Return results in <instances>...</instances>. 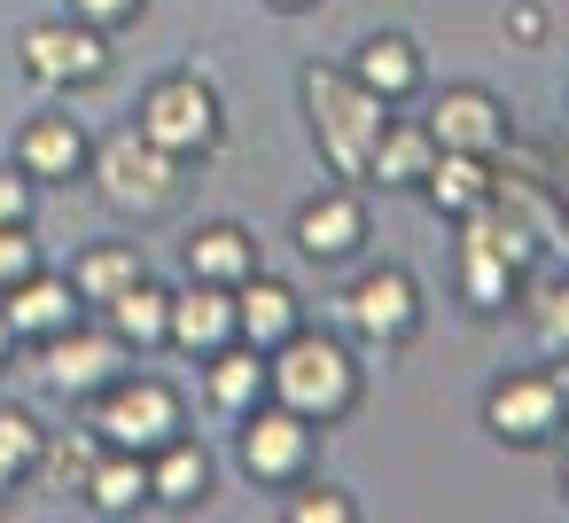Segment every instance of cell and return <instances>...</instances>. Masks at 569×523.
I'll use <instances>...</instances> for the list:
<instances>
[{
	"label": "cell",
	"mask_w": 569,
	"mask_h": 523,
	"mask_svg": "<svg viewBox=\"0 0 569 523\" xmlns=\"http://www.w3.org/2000/svg\"><path fill=\"white\" fill-rule=\"evenodd\" d=\"M266 398L289 406V414H305L312 430H336V422L359 414V398H367V367H359V352H351L343 336H328V328L305 320L289 344L266 352Z\"/></svg>",
	"instance_id": "6da1fadb"
},
{
	"label": "cell",
	"mask_w": 569,
	"mask_h": 523,
	"mask_svg": "<svg viewBox=\"0 0 569 523\" xmlns=\"http://www.w3.org/2000/svg\"><path fill=\"white\" fill-rule=\"evenodd\" d=\"M297 102H305V126H312V149H320L328 180H359L367 188V157H375V134H382L390 102H375L343 63H305L297 71Z\"/></svg>",
	"instance_id": "7a4b0ae2"
},
{
	"label": "cell",
	"mask_w": 569,
	"mask_h": 523,
	"mask_svg": "<svg viewBox=\"0 0 569 523\" xmlns=\"http://www.w3.org/2000/svg\"><path fill=\"white\" fill-rule=\"evenodd\" d=\"M133 134L157 141V149L180 157V165H211V157L227 149V102H219V87H211L203 71H164V79L141 87Z\"/></svg>",
	"instance_id": "3957f363"
},
{
	"label": "cell",
	"mask_w": 569,
	"mask_h": 523,
	"mask_svg": "<svg viewBox=\"0 0 569 523\" xmlns=\"http://www.w3.org/2000/svg\"><path fill=\"white\" fill-rule=\"evenodd\" d=\"M118 40L110 32H94V24H79V17H32L24 32H17V71L40 87V95H94V87H110V71H118V56H110Z\"/></svg>",
	"instance_id": "277c9868"
},
{
	"label": "cell",
	"mask_w": 569,
	"mask_h": 523,
	"mask_svg": "<svg viewBox=\"0 0 569 523\" xmlns=\"http://www.w3.org/2000/svg\"><path fill=\"white\" fill-rule=\"evenodd\" d=\"M79 422H87L102 445H118V453H157L164 437L188 430V398H180L172 375H141V367H126L110 391H94V398L79 406Z\"/></svg>",
	"instance_id": "5b68a950"
},
{
	"label": "cell",
	"mask_w": 569,
	"mask_h": 523,
	"mask_svg": "<svg viewBox=\"0 0 569 523\" xmlns=\"http://www.w3.org/2000/svg\"><path fill=\"white\" fill-rule=\"evenodd\" d=\"M87 180H94V196H102L118 219H164V211L180 204V188H188V165L164 157L157 141H141V134L126 126V134L94 141Z\"/></svg>",
	"instance_id": "8992f818"
},
{
	"label": "cell",
	"mask_w": 569,
	"mask_h": 523,
	"mask_svg": "<svg viewBox=\"0 0 569 523\" xmlns=\"http://www.w3.org/2000/svg\"><path fill=\"white\" fill-rule=\"evenodd\" d=\"M234 468L258 484V492H289L320 468V430L273 398H258L242 422H234Z\"/></svg>",
	"instance_id": "52a82bcc"
},
{
	"label": "cell",
	"mask_w": 569,
	"mask_h": 523,
	"mask_svg": "<svg viewBox=\"0 0 569 523\" xmlns=\"http://www.w3.org/2000/svg\"><path fill=\"white\" fill-rule=\"evenodd\" d=\"M421 320H429V297H421V282L406 274V266H367L351 289H343V328L367 344V352H406L413 336H421Z\"/></svg>",
	"instance_id": "ba28073f"
},
{
	"label": "cell",
	"mask_w": 569,
	"mask_h": 523,
	"mask_svg": "<svg viewBox=\"0 0 569 523\" xmlns=\"http://www.w3.org/2000/svg\"><path fill=\"white\" fill-rule=\"evenodd\" d=\"M126 367H133V344H126L110 320H94V313L40 344V383H48L63 406H87V398H94V391H110Z\"/></svg>",
	"instance_id": "9c48e42d"
},
{
	"label": "cell",
	"mask_w": 569,
	"mask_h": 523,
	"mask_svg": "<svg viewBox=\"0 0 569 523\" xmlns=\"http://www.w3.org/2000/svg\"><path fill=\"white\" fill-rule=\"evenodd\" d=\"M483 430L507 445V453H538L569 430V406H561V383L553 367H515L483 391Z\"/></svg>",
	"instance_id": "30bf717a"
},
{
	"label": "cell",
	"mask_w": 569,
	"mask_h": 523,
	"mask_svg": "<svg viewBox=\"0 0 569 523\" xmlns=\"http://www.w3.org/2000/svg\"><path fill=\"white\" fill-rule=\"evenodd\" d=\"M367 188L359 180H328L320 196H305L297 204V219H289V243L312 258V266H351L359 250H367Z\"/></svg>",
	"instance_id": "8fae6325"
},
{
	"label": "cell",
	"mask_w": 569,
	"mask_h": 523,
	"mask_svg": "<svg viewBox=\"0 0 569 523\" xmlns=\"http://www.w3.org/2000/svg\"><path fill=\"white\" fill-rule=\"evenodd\" d=\"M421 126H429L437 149H468V157H507L515 149V118H507V102L491 87H445V95H429Z\"/></svg>",
	"instance_id": "7c38bea8"
},
{
	"label": "cell",
	"mask_w": 569,
	"mask_h": 523,
	"mask_svg": "<svg viewBox=\"0 0 569 523\" xmlns=\"http://www.w3.org/2000/svg\"><path fill=\"white\" fill-rule=\"evenodd\" d=\"M40 188H71V180H87V165H94V134H87V118H71L63 110V95L48 102V110H32L24 126H17V149H9Z\"/></svg>",
	"instance_id": "4fadbf2b"
},
{
	"label": "cell",
	"mask_w": 569,
	"mask_h": 523,
	"mask_svg": "<svg viewBox=\"0 0 569 523\" xmlns=\"http://www.w3.org/2000/svg\"><path fill=\"white\" fill-rule=\"evenodd\" d=\"M522 266L476 227V219H460V243H452V289H460V305L476 313V320H499V313H515L522 305Z\"/></svg>",
	"instance_id": "5bb4252c"
},
{
	"label": "cell",
	"mask_w": 569,
	"mask_h": 523,
	"mask_svg": "<svg viewBox=\"0 0 569 523\" xmlns=\"http://www.w3.org/2000/svg\"><path fill=\"white\" fill-rule=\"evenodd\" d=\"M211 492H219V453H211L196 430H180V437H164V445L149 453V507L196 515Z\"/></svg>",
	"instance_id": "9a60e30c"
},
{
	"label": "cell",
	"mask_w": 569,
	"mask_h": 523,
	"mask_svg": "<svg viewBox=\"0 0 569 523\" xmlns=\"http://www.w3.org/2000/svg\"><path fill=\"white\" fill-rule=\"evenodd\" d=\"M343 71H351L375 102H390V110H413V102L429 95V63H421V48H413L406 32H367Z\"/></svg>",
	"instance_id": "2e32d148"
},
{
	"label": "cell",
	"mask_w": 569,
	"mask_h": 523,
	"mask_svg": "<svg viewBox=\"0 0 569 523\" xmlns=\"http://www.w3.org/2000/svg\"><path fill=\"white\" fill-rule=\"evenodd\" d=\"M0 313H9V328H17V344H24V352H40V344H48V336H63L71 320H87V305H79L71 274H56V266L24 274L17 289H0Z\"/></svg>",
	"instance_id": "e0dca14e"
},
{
	"label": "cell",
	"mask_w": 569,
	"mask_h": 523,
	"mask_svg": "<svg viewBox=\"0 0 569 523\" xmlns=\"http://www.w3.org/2000/svg\"><path fill=\"white\" fill-rule=\"evenodd\" d=\"M445 227H460L468 211H483L491 196H499V157H468V149H437L429 157V172H421V188H413Z\"/></svg>",
	"instance_id": "ac0fdd59"
},
{
	"label": "cell",
	"mask_w": 569,
	"mask_h": 523,
	"mask_svg": "<svg viewBox=\"0 0 569 523\" xmlns=\"http://www.w3.org/2000/svg\"><path fill=\"white\" fill-rule=\"evenodd\" d=\"M305 328V289L297 282H281V274H250V282H234V336L250 344V352H273V344H289Z\"/></svg>",
	"instance_id": "d6986e66"
},
{
	"label": "cell",
	"mask_w": 569,
	"mask_h": 523,
	"mask_svg": "<svg viewBox=\"0 0 569 523\" xmlns=\"http://www.w3.org/2000/svg\"><path fill=\"white\" fill-rule=\"evenodd\" d=\"M180 266H188V282L234 289V282H250V274L266 266V250H258V235H250L242 219H196V235L180 243Z\"/></svg>",
	"instance_id": "ffe728a7"
},
{
	"label": "cell",
	"mask_w": 569,
	"mask_h": 523,
	"mask_svg": "<svg viewBox=\"0 0 569 523\" xmlns=\"http://www.w3.org/2000/svg\"><path fill=\"white\" fill-rule=\"evenodd\" d=\"M219 344H234V289H219V282H180V289H172V336H164V352L211 359Z\"/></svg>",
	"instance_id": "44dd1931"
},
{
	"label": "cell",
	"mask_w": 569,
	"mask_h": 523,
	"mask_svg": "<svg viewBox=\"0 0 569 523\" xmlns=\"http://www.w3.org/2000/svg\"><path fill=\"white\" fill-rule=\"evenodd\" d=\"M429 157H437V141H429V126L421 118H406V110H390L382 118V134H375V157H367V188H421V172H429Z\"/></svg>",
	"instance_id": "7402d4cb"
},
{
	"label": "cell",
	"mask_w": 569,
	"mask_h": 523,
	"mask_svg": "<svg viewBox=\"0 0 569 523\" xmlns=\"http://www.w3.org/2000/svg\"><path fill=\"white\" fill-rule=\"evenodd\" d=\"M196 375H203V406L227 414V422H242V414L266 398V352H250L242 336L219 344L211 359H196Z\"/></svg>",
	"instance_id": "603a6c76"
},
{
	"label": "cell",
	"mask_w": 569,
	"mask_h": 523,
	"mask_svg": "<svg viewBox=\"0 0 569 523\" xmlns=\"http://www.w3.org/2000/svg\"><path fill=\"white\" fill-rule=\"evenodd\" d=\"M79 500H87V515H102V523L141 515V507H149V453H118V445H102L94 468H87V484H79Z\"/></svg>",
	"instance_id": "cb8c5ba5"
},
{
	"label": "cell",
	"mask_w": 569,
	"mask_h": 523,
	"mask_svg": "<svg viewBox=\"0 0 569 523\" xmlns=\"http://www.w3.org/2000/svg\"><path fill=\"white\" fill-rule=\"evenodd\" d=\"M63 274H71L79 305H87V313H102V305H110L118 289H133V282L149 274V250H141V243H118V235H110V243H87V250H79V258H71Z\"/></svg>",
	"instance_id": "d4e9b609"
},
{
	"label": "cell",
	"mask_w": 569,
	"mask_h": 523,
	"mask_svg": "<svg viewBox=\"0 0 569 523\" xmlns=\"http://www.w3.org/2000/svg\"><path fill=\"white\" fill-rule=\"evenodd\" d=\"M94 320H110V328L133 344V359H141V352H164V336H172V289H164L157 274H141V282L118 289Z\"/></svg>",
	"instance_id": "484cf974"
},
{
	"label": "cell",
	"mask_w": 569,
	"mask_h": 523,
	"mask_svg": "<svg viewBox=\"0 0 569 523\" xmlns=\"http://www.w3.org/2000/svg\"><path fill=\"white\" fill-rule=\"evenodd\" d=\"M94 453H102V437L79 422V430H48V453H40V476L48 484H63V492H79L87 484V468H94Z\"/></svg>",
	"instance_id": "4316f807"
},
{
	"label": "cell",
	"mask_w": 569,
	"mask_h": 523,
	"mask_svg": "<svg viewBox=\"0 0 569 523\" xmlns=\"http://www.w3.org/2000/svg\"><path fill=\"white\" fill-rule=\"evenodd\" d=\"M40 453H48V422L32 406H17V398H0V461L40 476Z\"/></svg>",
	"instance_id": "83f0119b"
},
{
	"label": "cell",
	"mask_w": 569,
	"mask_h": 523,
	"mask_svg": "<svg viewBox=\"0 0 569 523\" xmlns=\"http://www.w3.org/2000/svg\"><path fill=\"white\" fill-rule=\"evenodd\" d=\"M289 523H359V500L343 484H289Z\"/></svg>",
	"instance_id": "f1b7e54d"
},
{
	"label": "cell",
	"mask_w": 569,
	"mask_h": 523,
	"mask_svg": "<svg viewBox=\"0 0 569 523\" xmlns=\"http://www.w3.org/2000/svg\"><path fill=\"white\" fill-rule=\"evenodd\" d=\"M530 344L546 359H569V282H553L538 305H530Z\"/></svg>",
	"instance_id": "f546056e"
},
{
	"label": "cell",
	"mask_w": 569,
	"mask_h": 523,
	"mask_svg": "<svg viewBox=\"0 0 569 523\" xmlns=\"http://www.w3.org/2000/svg\"><path fill=\"white\" fill-rule=\"evenodd\" d=\"M40 266H48V250H40L32 219H24V227H0V289H17V282L40 274Z\"/></svg>",
	"instance_id": "4dcf8cb0"
},
{
	"label": "cell",
	"mask_w": 569,
	"mask_h": 523,
	"mask_svg": "<svg viewBox=\"0 0 569 523\" xmlns=\"http://www.w3.org/2000/svg\"><path fill=\"white\" fill-rule=\"evenodd\" d=\"M63 17H79V24H94V32H133L141 17H149V0H63Z\"/></svg>",
	"instance_id": "1f68e13d"
},
{
	"label": "cell",
	"mask_w": 569,
	"mask_h": 523,
	"mask_svg": "<svg viewBox=\"0 0 569 523\" xmlns=\"http://www.w3.org/2000/svg\"><path fill=\"white\" fill-rule=\"evenodd\" d=\"M24 219H40V180L9 157L0 165V227H24Z\"/></svg>",
	"instance_id": "d6a6232c"
},
{
	"label": "cell",
	"mask_w": 569,
	"mask_h": 523,
	"mask_svg": "<svg viewBox=\"0 0 569 523\" xmlns=\"http://www.w3.org/2000/svg\"><path fill=\"white\" fill-rule=\"evenodd\" d=\"M499 32H507V48H546V32H553V24H546V9H538V0H515Z\"/></svg>",
	"instance_id": "836d02e7"
},
{
	"label": "cell",
	"mask_w": 569,
	"mask_h": 523,
	"mask_svg": "<svg viewBox=\"0 0 569 523\" xmlns=\"http://www.w3.org/2000/svg\"><path fill=\"white\" fill-rule=\"evenodd\" d=\"M24 484H32V476H24V468H9V461H0V507H9V500H17V492H24Z\"/></svg>",
	"instance_id": "e575fe53"
},
{
	"label": "cell",
	"mask_w": 569,
	"mask_h": 523,
	"mask_svg": "<svg viewBox=\"0 0 569 523\" xmlns=\"http://www.w3.org/2000/svg\"><path fill=\"white\" fill-rule=\"evenodd\" d=\"M24 344H17V328H9V313H0V375H9V359H17Z\"/></svg>",
	"instance_id": "d590c367"
},
{
	"label": "cell",
	"mask_w": 569,
	"mask_h": 523,
	"mask_svg": "<svg viewBox=\"0 0 569 523\" xmlns=\"http://www.w3.org/2000/svg\"><path fill=\"white\" fill-rule=\"evenodd\" d=\"M273 17H305V9H320V0H266Z\"/></svg>",
	"instance_id": "8d00e7d4"
},
{
	"label": "cell",
	"mask_w": 569,
	"mask_h": 523,
	"mask_svg": "<svg viewBox=\"0 0 569 523\" xmlns=\"http://www.w3.org/2000/svg\"><path fill=\"white\" fill-rule=\"evenodd\" d=\"M553 383H561V406H569V359H553Z\"/></svg>",
	"instance_id": "74e56055"
},
{
	"label": "cell",
	"mask_w": 569,
	"mask_h": 523,
	"mask_svg": "<svg viewBox=\"0 0 569 523\" xmlns=\"http://www.w3.org/2000/svg\"><path fill=\"white\" fill-rule=\"evenodd\" d=\"M561 500H569V453H561Z\"/></svg>",
	"instance_id": "f35d334b"
},
{
	"label": "cell",
	"mask_w": 569,
	"mask_h": 523,
	"mask_svg": "<svg viewBox=\"0 0 569 523\" xmlns=\"http://www.w3.org/2000/svg\"><path fill=\"white\" fill-rule=\"evenodd\" d=\"M561 235H569V196H561Z\"/></svg>",
	"instance_id": "ab89813d"
}]
</instances>
